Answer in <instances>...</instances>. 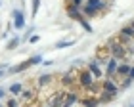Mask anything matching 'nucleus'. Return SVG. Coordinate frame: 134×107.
I'll use <instances>...</instances> for the list:
<instances>
[{
	"instance_id": "nucleus-26",
	"label": "nucleus",
	"mask_w": 134,
	"mask_h": 107,
	"mask_svg": "<svg viewBox=\"0 0 134 107\" xmlns=\"http://www.w3.org/2000/svg\"><path fill=\"white\" fill-rule=\"evenodd\" d=\"M2 96H4V92H2V90H0V98H2Z\"/></svg>"
},
{
	"instance_id": "nucleus-24",
	"label": "nucleus",
	"mask_w": 134,
	"mask_h": 107,
	"mask_svg": "<svg viewBox=\"0 0 134 107\" xmlns=\"http://www.w3.org/2000/svg\"><path fill=\"white\" fill-rule=\"evenodd\" d=\"M69 2H71V4H75V6H79V8H81V6H82V2H84V0H69Z\"/></svg>"
},
{
	"instance_id": "nucleus-8",
	"label": "nucleus",
	"mask_w": 134,
	"mask_h": 107,
	"mask_svg": "<svg viewBox=\"0 0 134 107\" xmlns=\"http://www.w3.org/2000/svg\"><path fill=\"white\" fill-rule=\"evenodd\" d=\"M14 27L15 29H23V27H25V15H23L21 10L14 11Z\"/></svg>"
},
{
	"instance_id": "nucleus-16",
	"label": "nucleus",
	"mask_w": 134,
	"mask_h": 107,
	"mask_svg": "<svg viewBox=\"0 0 134 107\" xmlns=\"http://www.w3.org/2000/svg\"><path fill=\"white\" fill-rule=\"evenodd\" d=\"M79 103L81 105H100V99H96V98H82V99H79Z\"/></svg>"
},
{
	"instance_id": "nucleus-25",
	"label": "nucleus",
	"mask_w": 134,
	"mask_h": 107,
	"mask_svg": "<svg viewBox=\"0 0 134 107\" xmlns=\"http://www.w3.org/2000/svg\"><path fill=\"white\" fill-rule=\"evenodd\" d=\"M129 79L134 80V67H130V73H129Z\"/></svg>"
},
{
	"instance_id": "nucleus-18",
	"label": "nucleus",
	"mask_w": 134,
	"mask_h": 107,
	"mask_svg": "<svg viewBox=\"0 0 134 107\" xmlns=\"http://www.w3.org/2000/svg\"><path fill=\"white\" fill-rule=\"evenodd\" d=\"M21 90H23L21 84H12V86H10V94H14V96H19Z\"/></svg>"
},
{
	"instance_id": "nucleus-7",
	"label": "nucleus",
	"mask_w": 134,
	"mask_h": 107,
	"mask_svg": "<svg viewBox=\"0 0 134 107\" xmlns=\"http://www.w3.org/2000/svg\"><path fill=\"white\" fill-rule=\"evenodd\" d=\"M79 103V96H77V92H65V98H63V107H69V105H77Z\"/></svg>"
},
{
	"instance_id": "nucleus-1",
	"label": "nucleus",
	"mask_w": 134,
	"mask_h": 107,
	"mask_svg": "<svg viewBox=\"0 0 134 107\" xmlns=\"http://www.w3.org/2000/svg\"><path fill=\"white\" fill-rule=\"evenodd\" d=\"M107 48H109V56H113V57H117L119 61L121 59H126L130 56V50H129V46L123 44L119 38H111L107 42Z\"/></svg>"
},
{
	"instance_id": "nucleus-13",
	"label": "nucleus",
	"mask_w": 134,
	"mask_h": 107,
	"mask_svg": "<svg viewBox=\"0 0 134 107\" xmlns=\"http://www.w3.org/2000/svg\"><path fill=\"white\" fill-rule=\"evenodd\" d=\"M52 80H54L52 75H42V76H38V80H36V86H38V88H44V86H48V84H52Z\"/></svg>"
},
{
	"instance_id": "nucleus-21",
	"label": "nucleus",
	"mask_w": 134,
	"mask_h": 107,
	"mask_svg": "<svg viewBox=\"0 0 134 107\" xmlns=\"http://www.w3.org/2000/svg\"><path fill=\"white\" fill-rule=\"evenodd\" d=\"M71 44H73V40H62V42L56 44V48H67V46H71Z\"/></svg>"
},
{
	"instance_id": "nucleus-11",
	"label": "nucleus",
	"mask_w": 134,
	"mask_h": 107,
	"mask_svg": "<svg viewBox=\"0 0 134 107\" xmlns=\"http://www.w3.org/2000/svg\"><path fill=\"white\" fill-rule=\"evenodd\" d=\"M75 82H77V75L73 73V71H71V73H65L63 79H62V84L63 86H73Z\"/></svg>"
},
{
	"instance_id": "nucleus-12",
	"label": "nucleus",
	"mask_w": 134,
	"mask_h": 107,
	"mask_svg": "<svg viewBox=\"0 0 134 107\" xmlns=\"http://www.w3.org/2000/svg\"><path fill=\"white\" fill-rule=\"evenodd\" d=\"M109 57V48L107 46H100L98 52H96V59H102V63H105Z\"/></svg>"
},
{
	"instance_id": "nucleus-5",
	"label": "nucleus",
	"mask_w": 134,
	"mask_h": 107,
	"mask_svg": "<svg viewBox=\"0 0 134 107\" xmlns=\"http://www.w3.org/2000/svg\"><path fill=\"white\" fill-rule=\"evenodd\" d=\"M65 11H67V15H69L73 21H79V23H81V21L84 19V15H82V11L79 10V6L71 4V2H67V8H65Z\"/></svg>"
},
{
	"instance_id": "nucleus-19",
	"label": "nucleus",
	"mask_w": 134,
	"mask_h": 107,
	"mask_svg": "<svg viewBox=\"0 0 134 107\" xmlns=\"http://www.w3.org/2000/svg\"><path fill=\"white\" fill-rule=\"evenodd\" d=\"M111 98H113V94H109V92H103L102 96H100V103H109V102H111Z\"/></svg>"
},
{
	"instance_id": "nucleus-17",
	"label": "nucleus",
	"mask_w": 134,
	"mask_h": 107,
	"mask_svg": "<svg viewBox=\"0 0 134 107\" xmlns=\"http://www.w3.org/2000/svg\"><path fill=\"white\" fill-rule=\"evenodd\" d=\"M82 14H86V15H96V14H98V10H96L94 6H90V4H84V6H82Z\"/></svg>"
},
{
	"instance_id": "nucleus-23",
	"label": "nucleus",
	"mask_w": 134,
	"mask_h": 107,
	"mask_svg": "<svg viewBox=\"0 0 134 107\" xmlns=\"http://www.w3.org/2000/svg\"><path fill=\"white\" fill-rule=\"evenodd\" d=\"M15 105H21V102H17V99H8V107H15Z\"/></svg>"
},
{
	"instance_id": "nucleus-4",
	"label": "nucleus",
	"mask_w": 134,
	"mask_h": 107,
	"mask_svg": "<svg viewBox=\"0 0 134 107\" xmlns=\"http://www.w3.org/2000/svg\"><path fill=\"white\" fill-rule=\"evenodd\" d=\"M102 90H103V92H109V94H113V96H117L121 88H119V84H117V80H115V79L107 76V79L102 82Z\"/></svg>"
},
{
	"instance_id": "nucleus-15",
	"label": "nucleus",
	"mask_w": 134,
	"mask_h": 107,
	"mask_svg": "<svg viewBox=\"0 0 134 107\" xmlns=\"http://www.w3.org/2000/svg\"><path fill=\"white\" fill-rule=\"evenodd\" d=\"M86 4H90V6H94L98 11H102V10H105L107 8V0H86Z\"/></svg>"
},
{
	"instance_id": "nucleus-10",
	"label": "nucleus",
	"mask_w": 134,
	"mask_h": 107,
	"mask_svg": "<svg viewBox=\"0 0 134 107\" xmlns=\"http://www.w3.org/2000/svg\"><path fill=\"white\" fill-rule=\"evenodd\" d=\"M88 71L92 73L96 79H102V69H100V59H94L92 63L88 65Z\"/></svg>"
},
{
	"instance_id": "nucleus-9",
	"label": "nucleus",
	"mask_w": 134,
	"mask_h": 107,
	"mask_svg": "<svg viewBox=\"0 0 134 107\" xmlns=\"http://www.w3.org/2000/svg\"><path fill=\"white\" fill-rule=\"evenodd\" d=\"M63 98H65V92H56L46 103L48 105H63Z\"/></svg>"
},
{
	"instance_id": "nucleus-20",
	"label": "nucleus",
	"mask_w": 134,
	"mask_h": 107,
	"mask_svg": "<svg viewBox=\"0 0 134 107\" xmlns=\"http://www.w3.org/2000/svg\"><path fill=\"white\" fill-rule=\"evenodd\" d=\"M31 2H33V11H31V14H33V17H36V14H38V6H40V0H31Z\"/></svg>"
},
{
	"instance_id": "nucleus-6",
	"label": "nucleus",
	"mask_w": 134,
	"mask_h": 107,
	"mask_svg": "<svg viewBox=\"0 0 134 107\" xmlns=\"http://www.w3.org/2000/svg\"><path fill=\"white\" fill-rule=\"evenodd\" d=\"M117 65H119V59L113 57V56H109L107 61H105V76H113V75H115V69H117Z\"/></svg>"
},
{
	"instance_id": "nucleus-27",
	"label": "nucleus",
	"mask_w": 134,
	"mask_h": 107,
	"mask_svg": "<svg viewBox=\"0 0 134 107\" xmlns=\"http://www.w3.org/2000/svg\"><path fill=\"white\" fill-rule=\"evenodd\" d=\"M130 27H132V29H134V21H132V23H130Z\"/></svg>"
},
{
	"instance_id": "nucleus-3",
	"label": "nucleus",
	"mask_w": 134,
	"mask_h": 107,
	"mask_svg": "<svg viewBox=\"0 0 134 107\" xmlns=\"http://www.w3.org/2000/svg\"><path fill=\"white\" fill-rule=\"evenodd\" d=\"M36 63H42V57H40V56H33V57H29L27 61H23V63H19V65H15V67H10V73H21V71H25V69H29V67H33V65H36Z\"/></svg>"
},
{
	"instance_id": "nucleus-14",
	"label": "nucleus",
	"mask_w": 134,
	"mask_h": 107,
	"mask_svg": "<svg viewBox=\"0 0 134 107\" xmlns=\"http://www.w3.org/2000/svg\"><path fill=\"white\" fill-rule=\"evenodd\" d=\"M21 96H23L21 105H23V103H31V99L36 96V90H31V88H29V90H21Z\"/></svg>"
},
{
	"instance_id": "nucleus-22",
	"label": "nucleus",
	"mask_w": 134,
	"mask_h": 107,
	"mask_svg": "<svg viewBox=\"0 0 134 107\" xmlns=\"http://www.w3.org/2000/svg\"><path fill=\"white\" fill-rule=\"evenodd\" d=\"M17 44H19V38H12L10 42H8V50H14Z\"/></svg>"
},
{
	"instance_id": "nucleus-2",
	"label": "nucleus",
	"mask_w": 134,
	"mask_h": 107,
	"mask_svg": "<svg viewBox=\"0 0 134 107\" xmlns=\"http://www.w3.org/2000/svg\"><path fill=\"white\" fill-rule=\"evenodd\" d=\"M77 82H79V86H81V88H84V90H96V76L90 73L88 69L79 71Z\"/></svg>"
}]
</instances>
